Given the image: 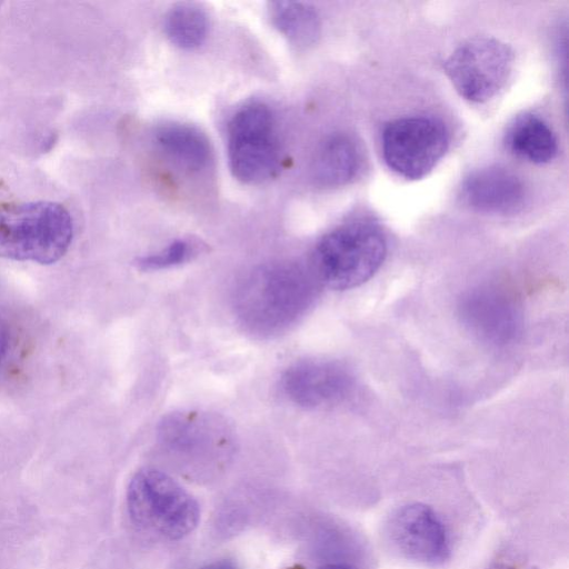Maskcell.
I'll return each instance as SVG.
<instances>
[{"label": "cell", "instance_id": "6da1fadb", "mask_svg": "<svg viewBox=\"0 0 569 569\" xmlns=\"http://www.w3.org/2000/svg\"><path fill=\"white\" fill-rule=\"evenodd\" d=\"M320 282L312 268L273 263L253 270L237 290L236 309L244 326L260 335L281 331L312 303Z\"/></svg>", "mask_w": 569, "mask_h": 569}, {"label": "cell", "instance_id": "7a4b0ae2", "mask_svg": "<svg viewBox=\"0 0 569 569\" xmlns=\"http://www.w3.org/2000/svg\"><path fill=\"white\" fill-rule=\"evenodd\" d=\"M73 238L70 212L53 201L0 203V258L51 264Z\"/></svg>", "mask_w": 569, "mask_h": 569}, {"label": "cell", "instance_id": "3957f363", "mask_svg": "<svg viewBox=\"0 0 569 569\" xmlns=\"http://www.w3.org/2000/svg\"><path fill=\"white\" fill-rule=\"evenodd\" d=\"M387 256V239L379 226L357 220L340 224L317 243L312 269L319 280L337 290L367 282Z\"/></svg>", "mask_w": 569, "mask_h": 569}, {"label": "cell", "instance_id": "277c9868", "mask_svg": "<svg viewBox=\"0 0 569 569\" xmlns=\"http://www.w3.org/2000/svg\"><path fill=\"white\" fill-rule=\"evenodd\" d=\"M127 508L137 526L169 540L191 533L200 519L193 496L156 468H143L132 476L127 489Z\"/></svg>", "mask_w": 569, "mask_h": 569}, {"label": "cell", "instance_id": "5b68a950", "mask_svg": "<svg viewBox=\"0 0 569 569\" xmlns=\"http://www.w3.org/2000/svg\"><path fill=\"white\" fill-rule=\"evenodd\" d=\"M228 158L232 174L243 183H261L277 174L280 150L268 106L250 102L234 112L228 124Z\"/></svg>", "mask_w": 569, "mask_h": 569}, {"label": "cell", "instance_id": "8992f818", "mask_svg": "<svg viewBox=\"0 0 569 569\" xmlns=\"http://www.w3.org/2000/svg\"><path fill=\"white\" fill-rule=\"evenodd\" d=\"M513 64L515 52L509 44L492 37H475L452 51L443 70L462 98L485 103L506 87Z\"/></svg>", "mask_w": 569, "mask_h": 569}, {"label": "cell", "instance_id": "52a82bcc", "mask_svg": "<svg viewBox=\"0 0 569 569\" xmlns=\"http://www.w3.org/2000/svg\"><path fill=\"white\" fill-rule=\"evenodd\" d=\"M443 123L430 117H403L388 122L382 132V154L397 174L418 180L427 176L447 151Z\"/></svg>", "mask_w": 569, "mask_h": 569}, {"label": "cell", "instance_id": "ba28073f", "mask_svg": "<svg viewBox=\"0 0 569 569\" xmlns=\"http://www.w3.org/2000/svg\"><path fill=\"white\" fill-rule=\"evenodd\" d=\"M391 546L405 559L440 567L451 556L450 536L437 511L422 502H408L395 509L386 522Z\"/></svg>", "mask_w": 569, "mask_h": 569}, {"label": "cell", "instance_id": "9c48e42d", "mask_svg": "<svg viewBox=\"0 0 569 569\" xmlns=\"http://www.w3.org/2000/svg\"><path fill=\"white\" fill-rule=\"evenodd\" d=\"M458 310L465 327L489 346L511 345L521 332L520 303L502 286L485 283L466 291L459 300Z\"/></svg>", "mask_w": 569, "mask_h": 569}, {"label": "cell", "instance_id": "30bf717a", "mask_svg": "<svg viewBox=\"0 0 569 569\" xmlns=\"http://www.w3.org/2000/svg\"><path fill=\"white\" fill-rule=\"evenodd\" d=\"M282 388L296 405L315 409L340 405L356 389V379L345 365L331 360H307L286 370Z\"/></svg>", "mask_w": 569, "mask_h": 569}, {"label": "cell", "instance_id": "8fae6325", "mask_svg": "<svg viewBox=\"0 0 569 569\" xmlns=\"http://www.w3.org/2000/svg\"><path fill=\"white\" fill-rule=\"evenodd\" d=\"M460 197L475 211L508 216L523 207L526 188L512 171L501 167H486L470 172L463 179Z\"/></svg>", "mask_w": 569, "mask_h": 569}, {"label": "cell", "instance_id": "7c38bea8", "mask_svg": "<svg viewBox=\"0 0 569 569\" xmlns=\"http://www.w3.org/2000/svg\"><path fill=\"white\" fill-rule=\"evenodd\" d=\"M162 445L172 451L200 455L228 446V429L213 415L199 411H180L166 416L159 425Z\"/></svg>", "mask_w": 569, "mask_h": 569}, {"label": "cell", "instance_id": "4fadbf2b", "mask_svg": "<svg viewBox=\"0 0 569 569\" xmlns=\"http://www.w3.org/2000/svg\"><path fill=\"white\" fill-rule=\"evenodd\" d=\"M362 162L360 144L347 133H335L326 138L317 149L312 176L322 187H341L357 177Z\"/></svg>", "mask_w": 569, "mask_h": 569}, {"label": "cell", "instance_id": "5bb4252c", "mask_svg": "<svg viewBox=\"0 0 569 569\" xmlns=\"http://www.w3.org/2000/svg\"><path fill=\"white\" fill-rule=\"evenodd\" d=\"M154 140L170 159L189 171L200 172L212 161L207 136L192 126L176 122L162 124L156 130Z\"/></svg>", "mask_w": 569, "mask_h": 569}, {"label": "cell", "instance_id": "9a60e30c", "mask_svg": "<svg viewBox=\"0 0 569 569\" xmlns=\"http://www.w3.org/2000/svg\"><path fill=\"white\" fill-rule=\"evenodd\" d=\"M507 149L516 157L536 164L550 162L558 152V141L549 124L527 113L518 117L505 136Z\"/></svg>", "mask_w": 569, "mask_h": 569}, {"label": "cell", "instance_id": "2e32d148", "mask_svg": "<svg viewBox=\"0 0 569 569\" xmlns=\"http://www.w3.org/2000/svg\"><path fill=\"white\" fill-rule=\"evenodd\" d=\"M273 27L295 47L305 49L315 44L321 32L316 9L305 2L273 1L268 7Z\"/></svg>", "mask_w": 569, "mask_h": 569}, {"label": "cell", "instance_id": "e0dca14e", "mask_svg": "<svg viewBox=\"0 0 569 569\" xmlns=\"http://www.w3.org/2000/svg\"><path fill=\"white\" fill-rule=\"evenodd\" d=\"M168 39L181 49H194L208 36L209 19L206 11L196 3L182 2L173 6L164 18Z\"/></svg>", "mask_w": 569, "mask_h": 569}, {"label": "cell", "instance_id": "ac0fdd59", "mask_svg": "<svg viewBox=\"0 0 569 569\" xmlns=\"http://www.w3.org/2000/svg\"><path fill=\"white\" fill-rule=\"evenodd\" d=\"M199 246L187 239L174 240L162 250L138 259L142 270H160L181 264L198 253Z\"/></svg>", "mask_w": 569, "mask_h": 569}, {"label": "cell", "instance_id": "d6986e66", "mask_svg": "<svg viewBox=\"0 0 569 569\" xmlns=\"http://www.w3.org/2000/svg\"><path fill=\"white\" fill-rule=\"evenodd\" d=\"M9 345V331L6 322L0 319V363L7 352Z\"/></svg>", "mask_w": 569, "mask_h": 569}, {"label": "cell", "instance_id": "ffe728a7", "mask_svg": "<svg viewBox=\"0 0 569 569\" xmlns=\"http://www.w3.org/2000/svg\"><path fill=\"white\" fill-rule=\"evenodd\" d=\"M201 569H236L233 563L229 560H219L211 562Z\"/></svg>", "mask_w": 569, "mask_h": 569}, {"label": "cell", "instance_id": "44dd1931", "mask_svg": "<svg viewBox=\"0 0 569 569\" xmlns=\"http://www.w3.org/2000/svg\"><path fill=\"white\" fill-rule=\"evenodd\" d=\"M316 569H358L356 566L347 562H330L322 565Z\"/></svg>", "mask_w": 569, "mask_h": 569}, {"label": "cell", "instance_id": "7402d4cb", "mask_svg": "<svg viewBox=\"0 0 569 569\" xmlns=\"http://www.w3.org/2000/svg\"><path fill=\"white\" fill-rule=\"evenodd\" d=\"M487 569H517L515 566L506 562H495L490 565Z\"/></svg>", "mask_w": 569, "mask_h": 569}]
</instances>
